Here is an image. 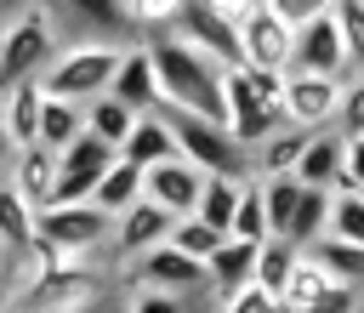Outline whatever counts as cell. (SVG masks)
Here are the masks:
<instances>
[{"mask_svg":"<svg viewBox=\"0 0 364 313\" xmlns=\"http://www.w3.org/2000/svg\"><path fill=\"white\" fill-rule=\"evenodd\" d=\"M40 108H46V91H40V80L0 91V120H6V131L17 137V148L40 142Z\"/></svg>","mask_w":364,"mask_h":313,"instance_id":"7402d4cb","label":"cell"},{"mask_svg":"<svg viewBox=\"0 0 364 313\" xmlns=\"http://www.w3.org/2000/svg\"><path fill=\"white\" fill-rule=\"evenodd\" d=\"M262 182V199H267V222H273V239H284L290 233V216H296V205H301V182L296 176H256Z\"/></svg>","mask_w":364,"mask_h":313,"instance_id":"d6a6232c","label":"cell"},{"mask_svg":"<svg viewBox=\"0 0 364 313\" xmlns=\"http://www.w3.org/2000/svg\"><path fill=\"white\" fill-rule=\"evenodd\" d=\"M256 250L262 245H250V239H222V250L205 262V273H210V296L216 302H228L233 290H245V285H256Z\"/></svg>","mask_w":364,"mask_h":313,"instance_id":"d6986e66","label":"cell"},{"mask_svg":"<svg viewBox=\"0 0 364 313\" xmlns=\"http://www.w3.org/2000/svg\"><path fill=\"white\" fill-rule=\"evenodd\" d=\"M358 193H364V188H358Z\"/></svg>","mask_w":364,"mask_h":313,"instance_id":"f907efd6","label":"cell"},{"mask_svg":"<svg viewBox=\"0 0 364 313\" xmlns=\"http://www.w3.org/2000/svg\"><path fill=\"white\" fill-rule=\"evenodd\" d=\"M28 6H40V11H57V0H28Z\"/></svg>","mask_w":364,"mask_h":313,"instance_id":"7dc6e473","label":"cell"},{"mask_svg":"<svg viewBox=\"0 0 364 313\" xmlns=\"http://www.w3.org/2000/svg\"><path fill=\"white\" fill-rule=\"evenodd\" d=\"M114 159H119V148H108L102 137H74L63 154H57V165H63V176H80V182H102L108 171H114Z\"/></svg>","mask_w":364,"mask_h":313,"instance_id":"cb8c5ba5","label":"cell"},{"mask_svg":"<svg viewBox=\"0 0 364 313\" xmlns=\"http://www.w3.org/2000/svg\"><path fill=\"white\" fill-rule=\"evenodd\" d=\"M358 313H364V307H358Z\"/></svg>","mask_w":364,"mask_h":313,"instance_id":"681fc988","label":"cell"},{"mask_svg":"<svg viewBox=\"0 0 364 313\" xmlns=\"http://www.w3.org/2000/svg\"><path fill=\"white\" fill-rule=\"evenodd\" d=\"M6 273H11V256H6V245H0V279H6Z\"/></svg>","mask_w":364,"mask_h":313,"instance_id":"bcb514c9","label":"cell"},{"mask_svg":"<svg viewBox=\"0 0 364 313\" xmlns=\"http://www.w3.org/2000/svg\"><path fill=\"white\" fill-rule=\"evenodd\" d=\"M23 6H28V0H0V28H6V23H11V17L23 11Z\"/></svg>","mask_w":364,"mask_h":313,"instance_id":"f6af8a7d","label":"cell"},{"mask_svg":"<svg viewBox=\"0 0 364 313\" xmlns=\"http://www.w3.org/2000/svg\"><path fill=\"white\" fill-rule=\"evenodd\" d=\"M233 239H250V245H262V239H273V222H267V199H262V182L250 176L245 182V199H239V211H233V228H228Z\"/></svg>","mask_w":364,"mask_h":313,"instance_id":"836d02e7","label":"cell"},{"mask_svg":"<svg viewBox=\"0 0 364 313\" xmlns=\"http://www.w3.org/2000/svg\"><path fill=\"white\" fill-rule=\"evenodd\" d=\"M165 120L176 131L182 159H193L205 176H250V148H239L228 125L199 120V114H165Z\"/></svg>","mask_w":364,"mask_h":313,"instance_id":"5b68a950","label":"cell"},{"mask_svg":"<svg viewBox=\"0 0 364 313\" xmlns=\"http://www.w3.org/2000/svg\"><path fill=\"white\" fill-rule=\"evenodd\" d=\"M307 256L318 262V267H330L341 285H353V290H364V245H347V239H336V233H324L318 245H307Z\"/></svg>","mask_w":364,"mask_h":313,"instance_id":"f546056e","label":"cell"},{"mask_svg":"<svg viewBox=\"0 0 364 313\" xmlns=\"http://www.w3.org/2000/svg\"><path fill=\"white\" fill-rule=\"evenodd\" d=\"M216 313H284V302H279L273 290H262V285H245V290H233L228 302H216Z\"/></svg>","mask_w":364,"mask_h":313,"instance_id":"f35d334b","label":"cell"},{"mask_svg":"<svg viewBox=\"0 0 364 313\" xmlns=\"http://www.w3.org/2000/svg\"><path fill=\"white\" fill-rule=\"evenodd\" d=\"M336 285H341V279H336L330 267H318V262L301 250V262H296V273H290V285H284V296H279V302H284V313H313Z\"/></svg>","mask_w":364,"mask_h":313,"instance_id":"603a6c76","label":"cell"},{"mask_svg":"<svg viewBox=\"0 0 364 313\" xmlns=\"http://www.w3.org/2000/svg\"><path fill=\"white\" fill-rule=\"evenodd\" d=\"M136 285H154V290H171V296H210V273L205 262L182 256L176 245H154L142 262H131Z\"/></svg>","mask_w":364,"mask_h":313,"instance_id":"9c48e42d","label":"cell"},{"mask_svg":"<svg viewBox=\"0 0 364 313\" xmlns=\"http://www.w3.org/2000/svg\"><path fill=\"white\" fill-rule=\"evenodd\" d=\"M11 159H17V137L6 131V120H0V182L11 176Z\"/></svg>","mask_w":364,"mask_h":313,"instance_id":"ee69618b","label":"cell"},{"mask_svg":"<svg viewBox=\"0 0 364 313\" xmlns=\"http://www.w3.org/2000/svg\"><path fill=\"white\" fill-rule=\"evenodd\" d=\"M125 313H188V296H171V290H154V285H142V290L125 302Z\"/></svg>","mask_w":364,"mask_h":313,"instance_id":"60d3db41","label":"cell"},{"mask_svg":"<svg viewBox=\"0 0 364 313\" xmlns=\"http://www.w3.org/2000/svg\"><path fill=\"white\" fill-rule=\"evenodd\" d=\"M267 11H273V17H284L290 28H301V23H313V17H330V11H336V0H267Z\"/></svg>","mask_w":364,"mask_h":313,"instance_id":"ab89813d","label":"cell"},{"mask_svg":"<svg viewBox=\"0 0 364 313\" xmlns=\"http://www.w3.org/2000/svg\"><path fill=\"white\" fill-rule=\"evenodd\" d=\"M330 211H336V193H324V188H307L301 193V205H296V216H290V245L296 250H307V245H318L324 233H330Z\"/></svg>","mask_w":364,"mask_h":313,"instance_id":"d4e9b609","label":"cell"},{"mask_svg":"<svg viewBox=\"0 0 364 313\" xmlns=\"http://www.w3.org/2000/svg\"><path fill=\"white\" fill-rule=\"evenodd\" d=\"M336 131L341 137H364V74H353L341 85V114H336Z\"/></svg>","mask_w":364,"mask_h":313,"instance_id":"74e56055","label":"cell"},{"mask_svg":"<svg viewBox=\"0 0 364 313\" xmlns=\"http://www.w3.org/2000/svg\"><path fill=\"white\" fill-rule=\"evenodd\" d=\"M136 199H142V171H136V165H125V159H114V171L97 182L91 205H97V211H108V216H125Z\"/></svg>","mask_w":364,"mask_h":313,"instance_id":"83f0119b","label":"cell"},{"mask_svg":"<svg viewBox=\"0 0 364 313\" xmlns=\"http://www.w3.org/2000/svg\"><path fill=\"white\" fill-rule=\"evenodd\" d=\"M171 34H182L188 46H199L205 57H216L222 68H245V46H239V28H233L228 17H216L205 0H188Z\"/></svg>","mask_w":364,"mask_h":313,"instance_id":"30bf717a","label":"cell"},{"mask_svg":"<svg viewBox=\"0 0 364 313\" xmlns=\"http://www.w3.org/2000/svg\"><path fill=\"white\" fill-rule=\"evenodd\" d=\"M51 57H57V28H51V11L23 6V11L0 28V91L40 80Z\"/></svg>","mask_w":364,"mask_h":313,"instance_id":"277c9868","label":"cell"},{"mask_svg":"<svg viewBox=\"0 0 364 313\" xmlns=\"http://www.w3.org/2000/svg\"><path fill=\"white\" fill-rule=\"evenodd\" d=\"M205 6H210L216 17H228L233 28H245V23H250V17L262 11V0H205Z\"/></svg>","mask_w":364,"mask_h":313,"instance_id":"7bdbcfd3","label":"cell"},{"mask_svg":"<svg viewBox=\"0 0 364 313\" xmlns=\"http://www.w3.org/2000/svg\"><path fill=\"white\" fill-rule=\"evenodd\" d=\"M222 239H228V233H222V228H210L205 216H176L165 245H176V250H182V256H193V262H210V256L222 250Z\"/></svg>","mask_w":364,"mask_h":313,"instance_id":"1f68e13d","label":"cell"},{"mask_svg":"<svg viewBox=\"0 0 364 313\" xmlns=\"http://www.w3.org/2000/svg\"><path fill=\"white\" fill-rule=\"evenodd\" d=\"M34 216H40V211H34L11 182H0V245H6L11 262L34 256Z\"/></svg>","mask_w":364,"mask_h":313,"instance_id":"44dd1931","label":"cell"},{"mask_svg":"<svg viewBox=\"0 0 364 313\" xmlns=\"http://www.w3.org/2000/svg\"><path fill=\"white\" fill-rule=\"evenodd\" d=\"M330 233H336V239H347V245H364V193H336Z\"/></svg>","mask_w":364,"mask_h":313,"instance_id":"d590c367","label":"cell"},{"mask_svg":"<svg viewBox=\"0 0 364 313\" xmlns=\"http://www.w3.org/2000/svg\"><path fill=\"white\" fill-rule=\"evenodd\" d=\"M290 74H330V80H353V57H347V40H341L336 11H330V17H313V23H301V28H296Z\"/></svg>","mask_w":364,"mask_h":313,"instance_id":"52a82bcc","label":"cell"},{"mask_svg":"<svg viewBox=\"0 0 364 313\" xmlns=\"http://www.w3.org/2000/svg\"><path fill=\"white\" fill-rule=\"evenodd\" d=\"M176 154H182V148H176V131H171L165 114H142L136 131L119 142V159L136 165V171H154V165H165V159H176Z\"/></svg>","mask_w":364,"mask_h":313,"instance_id":"ac0fdd59","label":"cell"},{"mask_svg":"<svg viewBox=\"0 0 364 313\" xmlns=\"http://www.w3.org/2000/svg\"><path fill=\"white\" fill-rule=\"evenodd\" d=\"M364 188V137H347V171H341V193Z\"/></svg>","mask_w":364,"mask_h":313,"instance_id":"b9f144b4","label":"cell"},{"mask_svg":"<svg viewBox=\"0 0 364 313\" xmlns=\"http://www.w3.org/2000/svg\"><path fill=\"white\" fill-rule=\"evenodd\" d=\"M182 6H188V0H125L136 40H159V34H171L176 17H182Z\"/></svg>","mask_w":364,"mask_h":313,"instance_id":"e575fe53","label":"cell"},{"mask_svg":"<svg viewBox=\"0 0 364 313\" xmlns=\"http://www.w3.org/2000/svg\"><path fill=\"white\" fill-rule=\"evenodd\" d=\"M341 85L347 80H330V74H290L279 120L296 125V131H330L336 114H341Z\"/></svg>","mask_w":364,"mask_h":313,"instance_id":"8992f818","label":"cell"},{"mask_svg":"<svg viewBox=\"0 0 364 313\" xmlns=\"http://www.w3.org/2000/svg\"><path fill=\"white\" fill-rule=\"evenodd\" d=\"M114 216L85 205H46L34 216V262H91L97 250H108Z\"/></svg>","mask_w":364,"mask_h":313,"instance_id":"3957f363","label":"cell"},{"mask_svg":"<svg viewBox=\"0 0 364 313\" xmlns=\"http://www.w3.org/2000/svg\"><path fill=\"white\" fill-rule=\"evenodd\" d=\"M119 57H125V46H114V40H68V46H57V57L46 63L40 91L85 108V102H97V97L114 91Z\"/></svg>","mask_w":364,"mask_h":313,"instance_id":"7a4b0ae2","label":"cell"},{"mask_svg":"<svg viewBox=\"0 0 364 313\" xmlns=\"http://www.w3.org/2000/svg\"><path fill=\"white\" fill-rule=\"evenodd\" d=\"M57 176H63V165H57V154L46 148V142H28V148H17V159H11V188L34 205V211H46L51 205V193H57Z\"/></svg>","mask_w":364,"mask_h":313,"instance_id":"e0dca14e","label":"cell"},{"mask_svg":"<svg viewBox=\"0 0 364 313\" xmlns=\"http://www.w3.org/2000/svg\"><path fill=\"white\" fill-rule=\"evenodd\" d=\"M239 46H245V68H279V74H290V57H296V28L262 6V11L239 28Z\"/></svg>","mask_w":364,"mask_h":313,"instance_id":"4fadbf2b","label":"cell"},{"mask_svg":"<svg viewBox=\"0 0 364 313\" xmlns=\"http://www.w3.org/2000/svg\"><path fill=\"white\" fill-rule=\"evenodd\" d=\"M336 23H341L347 57H353V74H364V0H336Z\"/></svg>","mask_w":364,"mask_h":313,"instance_id":"8d00e7d4","label":"cell"},{"mask_svg":"<svg viewBox=\"0 0 364 313\" xmlns=\"http://www.w3.org/2000/svg\"><path fill=\"white\" fill-rule=\"evenodd\" d=\"M313 131H296V125H279L267 142L250 148V176H296L301 165V148H307Z\"/></svg>","mask_w":364,"mask_h":313,"instance_id":"ffe728a7","label":"cell"},{"mask_svg":"<svg viewBox=\"0 0 364 313\" xmlns=\"http://www.w3.org/2000/svg\"><path fill=\"white\" fill-rule=\"evenodd\" d=\"M148 51H154V68H159L165 114H199V120L228 125V97H222L228 68L216 57H205L182 34H159V40H148Z\"/></svg>","mask_w":364,"mask_h":313,"instance_id":"6da1fadb","label":"cell"},{"mask_svg":"<svg viewBox=\"0 0 364 313\" xmlns=\"http://www.w3.org/2000/svg\"><path fill=\"white\" fill-rule=\"evenodd\" d=\"M57 17H68L80 28V40H114V46L136 40L125 0H57Z\"/></svg>","mask_w":364,"mask_h":313,"instance_id":"9a60e30c","label":"cell"},{"mask_svg":"<svg viewBox=\"0 0 364 313\" xmlns=\"http://www.w3.org/2000/svg\"><path fill=\"white\" fill-rule=\"evenodd\" d=\"M136 120H142V114H136V108H125L119 97H97V102H85V131H91V137H102L108 148H119V142L136 131Z\"/></svg>","mask_w":364,"mask_h":313,"instance_id":"484cf974","label":"cell"},{"mask_svg":"<svg viewBox=\"0 0 364 313\" xmlns=\"http://www.w3.org/2000/svg\"><path fill=\"white\" fill-rule=\"evenodd\" d=\"M341 171H347V137L330 125V131H313L307 148H301V165H296V182L301 188H324V193H341Z\"/></svg>","mask_w":364,"mask_h":313,"instance_id":"2e32d148","label":"cell"},{"mask_svg":"<svg viewBox=\"0 0 364 313\" xmlns=\"http://www.w3.org/2000/svg\"><path fill=\"white\" fill-rule=\"evenodd\" d=\"M222 97H228V131H233V142H239V148H256V142H267V137L284 125V120H279V108H267V102L256 97V85L245 80V68H228Z\"/></svg>","mask_w":364,"mask_h":313,"instance_id":"ba28073f","label":"cell"},{"mask_svg":"<svg viewBox=\"0 0 364 313\" xmlns=\"http://www.w3.org/2000/svg\"><path fill=\"white\" fill-rule=\"evenodd\" d=\"M245 182L250 176H205V193H199V211L193 216H205L210 228H233V211H239V199H245Z\"/></svg>","mask_w":364,"mask_h":313,"instance_id":"f1b7e54d","label":"cell"},{"mask_svg":"<svg viewBox=\"0 0 364 313\" xmlns=\"http://www.w3.org/2000/svg\"><path fill=\"white\" fill-rule=\"evenodd\" d=\"M0 313H11V307H0Z\"/></svg>","mask_w":364,"mask_h":313,"instance_id":"c3c4849f","label":"cell"},{"mask_svg":"<svg viewBox=\"0 0 364 313\" xmlns=\"http://www.w3.org/2000/svg\"><path fill=\"white\" fill-rule=\"evenodd\" d=\"M296 262H301V250H296L290 239H262V250H256V285L273 290V296H284Z\"/></svg>","mask_w":364,"mask_h":313,"instance_id":"4dcf8cb0","label":"cell"},{"mask_svg":"<svg viewBox=\"0 0 364 313\" xmlns=\"http://www.w3.org/2000/svg\"><path fill=\"white\" fill-rule=\"evenodd\" d=\"M199 193H205V171L193 159H182V154L165 159V165H154V171H142V199H154L171 216H193Z\"/></svg>","mask_w":364,"mask_h":313,"instance_id":"8fae6325","label":"cell"},{"mask_svg":"<svg viewBox=\"0 0 364 313\" xmlns=\"http://www.w3.org/2000/svg\"><path fill=\"white\" fill-rule=\"evenodd\" d=\"M171 211H159L154 199H136L125 216H114V233H108V250L114 256H131V262H142L154 245H165L171 239Z\"/></svg>","mask_w":364,"mask_h":313,"instance_id":"5bb4252c","label":"cell"},{"mask_svg":"<svg viewBox=\"0 0 364 313\" xmlns=\"http://www.w3.org/2000/svg\"><path fill=\"white\" fill-rule=\"evenodd\" d=\"M74 137H85V108L80 102H63V97H46V108H40V142L51 154H63Z\"/></svg>","mask_w":364,"mask_h":313,"instance_id":"4316f807","label":"cell"},{"mask_svg":"<svg viewBox=\"0 0 364 313\" xmlns=\"http://www.w3.org/2000/svg\"><path fill=\"white\" fill-rule=\"evenodd\" d=\"M108 97H119L125 108H136V114H165V91H159V68H154V51H148V40H131L125 46V57H119V74H114V91Z\"/></svg>","mask_w":364,"mask_h":313,"instance_id":"7c38bea8","label":"cell"}]
</instances>
